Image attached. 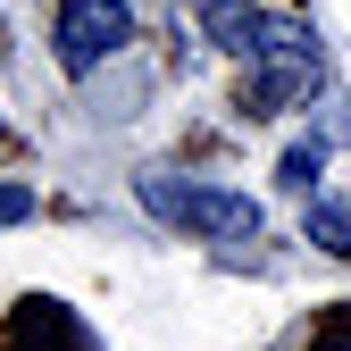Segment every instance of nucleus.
Wrapping results in <instances>:
<instances>
[{"instance_id":"obj_2","label":"nucleus","mask_w":351,"mask_h":351,"mask_svg":"<svg viewBox=\"0 0 351 351\" xmlns=\"http://www.w3.org/2000/svg\"><path fill=\"white\" fill-rule=\"evenodd\" d=\"M201 34L226 59L259 67V59H318V25L293 9H259V0H201Z\"/></svg>"},{"instance_id":"obj_7","label":"nucleus","mask_w":351,"mask_h":351,"mask_svg":"<svg viewBox=\"0 0 351 351\" xmlns=\"http://www.w3.org/2000/svg\"><path fill=\"white\" fill-rule=\"evenodd\" d=\"M318 167H326V134H301V143H293V151L276 159V184L310 201V193H318Z\"/></svg>"},{"instance_id":"obj_9","label":"nucleus","mask_w":351,"mask_h":351,"mask_svg":"<svg viewBox=\"0 0 351 351\" xmlns=\"http://www.w3.org/2000/svg\"><path fill=\"white\" fill-rule=\"evenodd\" d=\"M318 351H351V301H343V310L318 326Z\"/></svg>"},{"instance_id":"obj_1","label":"nucleus","mask_w":351,"mask_h":351,"mask_svg":"<svg viewBox=\"0 0 351 351\" xmlns=\"http://www.w3.org/2000/svg\"><path fill=\"white\" fill-rule=\"evenodd\" d=\"M134 201L159 217V226H184L201 243H259V201L234 184H209V176H176V167H143Z\"/></svg>"},{"instance_id":"obj_8","label":"nucleus","mask_w":351,"mask_h":351,"mask_svg":"<svg viewBox=\"0 0 351 351\" xmlns=\"http://www.w3.org/2000/svg\"><path fill=\"white\" fill-rule=\"evenodd\" d=\"M25 217H34V184H0V234L25 226Z\"/></svg>"},{"instance_id":"obj_4","label":"nucleus","mask_w":351,"mask_h":351,"mask_svg":"<svg viewBox=\"0 0 351 351\" xmlns=\"http://www.w3.org/2000/svg\"><path fill=\"white\" fill-rule=\"evenodd\" d=\"M318 59H259V67H243V117H285V109H301L318 93Z\"/></svg>"},{"instance_id":"obj_6","label":"nucleus","mask_w":351,"mask_h":351,"mask_svg":"<svg viewBox=\"0 0 351 351\" xmlns=\"http://www.w3.org/2000/svg\"><path fill=\"white\" fill-rule=\"evenodd\" d=\"M301 234L318 251H335V259H351V201L343 193H310L301 201Z\"/></svg>"},{"instance_id":"obj_3","label":"nucleus","mask_w":351,"mask_h":351,"mask_svg":"<svg viewBox=\"0 0 351 351\" xmlns=\"http://www.w3.org/2000/svg\"><path fill=\"white\" fill-rule=\"evenodd\" d=\"M125 42H134V9L125 0H59V17H51V51L67 75H93Z\"/></svg>"},{"instance_id":"obj_5","label":"nucleus","mask_w":351,"mask_h":351,"mask_svg":"<svg viewBox=\"0 0 351 351\" xmlns=\"http://www.w3.org/2000/svg\"><path fill=\"white\" fill-rule=\"evenodd\" d=\"M0 351H93V343H84L67 301H25L9 318V335H0Z\"/></svg>"}]
</instances>
